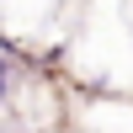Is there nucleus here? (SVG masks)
<instances>
[{
    "label": "nucleus",
    "instance_id": "f257e3e1",
    "mask_svg": "<svg viewBox=\"0 0 133 133\" xmlns=\"http://www.w3.org/2000/svg\"><path fill=\"white\" fill-rule=\"evenodd\" d=\"M11 91H16V59H11V53H0V107L11 101Z\"/></svg>",
    "mask_w": 133,
    "mask_h": 133
}]
</instances>
